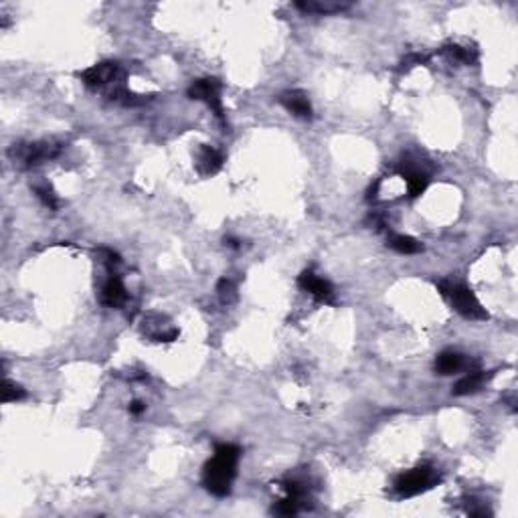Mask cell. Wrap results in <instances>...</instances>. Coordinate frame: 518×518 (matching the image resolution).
<instances>
[{"label": "cell", "mask_w": 518, "mask_h": 518, "mask_svg": "<svg viewBox=\"0 0 518 518\" xmlns=\"http://www.w3.org/2000/svg\"><path fill=\"white\" fill-rule=\"evenodd\" d=\"M225 245H229V247H233V249H237L239 247V241L237 239H225Z\"/></svg>", "instance_id": "obj_23"}, {"label": "cell", "mask_w": 518, "mask_h": 518, "mask_svg": "<svg viewBox=\"0 0 518 518\" xmlns=\"http://www.w3.org/2000/svg\"><path fill=\"white\" fill-rule=\"evenodd\" d=\"M128 409H130V413H132V415H140V413L146 411V405H144L142 401H132Z\"/></svg>", "instance_id": "obj_22"}, {"label": "cell", "mask_w": 518, "mask_h": 518, "mask_svg": "<svg viewBox=\"0 0 518 518\" xmlns=\"http://www.w3.org/2000/svg\"><path fill=\"white\" fill-rule=\"evenodd\" d=\"M122 79H124V71L113 61L98 63L81 73V81L91 89H103V87L110 89L113 84H118Z\"/></svg>", "instance_id": "obj_6"}, {"label": "cell", "mask_w": 518, "mask_h": 518, "mask_svg": "<svg viewBox=\"0 0 518 518\" xmlns=\"http://www.w3.org/2000/svg\"><path fill=\"white\" fill-rule=\"evenodd\" d=\"M63 150V144L55 140L28 142V144H14L11 148V158L14 164H21L23 169H33L45 160L57 158Z\"/></svg>", "instance_id": "obj_3"}, {"label": "cell", "mask_w": 518, "mask_h": 518, "mask_svg": "<svg viewBox=\"0 0 518 518\" xmlns=\"http://www.w3.org/2000/svg\"><path fill=\"white\" fill-rule=\"evenodd\" d=\"M217 292H219V298L223 304H231L237 300V286L235 281L229 280V278H223V280L217 283Z\"/></svg>", "instance_id": "obj_19"}, {"label": "cell", "mask_w": 518, "mask_h": 518, "mask_svg": "<svg viewBox=\"0 0 518 518\" xmlns=\"http://www.w3.org/2000/svg\"><path fill=\"white\" fill-rule=\"evenodd\" d=\"M300 508H302V502H300V500H295V498H292V496H286L283 500L278 502V506H276V512L281 514V517H292V514H295Z\"/></svg>", "instance_id": "obj_20"}, {"label": "cell", "mask_w": 518, "mask_h": 518, "mask_svg": "<svg viewBox=\"0 0 518 518\" xmlns=\"http://www.w3.org/2000/svg\"><path fill=\"white\" fill-rule=\"evenodd\" d=\"M466 359H463L460 352H454V350H446V352H441L437 359H435V373L437 375H444V377H448V375H456V373H460L466 368Z\"/></svg>", "instance_id": "obj_13"}, {"label": "cell", "mask_w": 518, "mask_h": 518, "mask_svg": "<svg viewBox=\"0 0 518 518\" xmlns=\"http://www.w3.org/2000/svg\"><path fill=\"white\" fill-rule=\"evenodd\" d=\"M444 55H448L449 59H454V61L466 63V65L476 63L474 51H470V49H466V47H460V45H448V47H444Z\"/></svg>", "instance_id": "obj_16"}, {"label": "cell", "mask_w": 518, "mask_h": 518, "mask_svg": "<svg viewBox=\"0 0 518 518\" xmlns=\"http://www.w3.org/2000/svg\"><path fill=\"white\" fill-rule=\"evenodd\" d=\"M399 174L403 176V181L407 184V195L409 198H417L425 193L427 184H429V174L421 169L417 162L405 158L401 164H399Z\"/></svg>", "instance_id": "obj_7"}, {"label": "cell", "mask_w": 518, "mask_h": 518, "mask_svg": "<svg viewBox=\"0 0 518 518\" xmlns=\"http://www.w3.org/2000/svg\"><path fill=\"white\" fill-rule=\"evenodd\" d=\"M35 195H37V198L41 201L47 209L51 210L59 209V196L55 195L53 186H49V184H37V186H35Z\"/></svg>", "instance_id": "obj_17"}, {"label": "cell", "mask_w": 518, "mask_h": 518, "mask_svg": "<svg viewBox=\"0 0 518 518\" xmlns=\"http://www.w3.org/2000/svg\"><path fill=\"white\" fill-rule=\"evenodd\" d=\"M188 98L196 99V101H205L210 112L217 116V120L225 124V108L223 99H221V81L219 79L205 77V79L193 81V85L188 87Z\"/></svg>", "instance_id": "obj_5"}, {"label": "cell", "mask_w": 518, "mask_h": 518, "mask_svg": "<svg viewBox=\"0 0 518 518\" xmlns=\"http://www.w3.org/2000/svg\"><path fill=\"white\" fill-rule=\"evenodd\" d=\"M126 300H128L126 288H124L122 280L113 274V276H110V280L103 283V288H101V302H103L108 308H118V306H122Z\"/></svg>", "instance_id": "obj_12"}, {"label": "cell", "mask_w": 518, "mask_h": 518, "mask_svg": "<svg viewBox=\"0 0 518 518\" xmlns=\"http://www.w3.org/2000/svg\"><path fill=\"white\" fill-rule=\"evenodd\" d=\"M280 103L295 118L312 120V103L304 91H286L280 96Z\"/></svg>", "instance_id": "obj_10"}, {"label": "cell", "mask_w": 518, "mask_h": 518, "mask_svg": "<svg viewBox=\"0 0 518 518\" xmlns=\"http://www.w3.org/2000/svg\"><path fill=\"white\" fill-rule=\"evenodd\" d=\"M298 283H300V288L304 292L314 295L318 302H324V304H332L334 302V290H332L330 281H326L320 276H316L312 269L302 271V276L298 278Z\"/></svg>", "instance_id": "obj_8"}, {"label": "cell", "mask_w": 518, "mask_h": 518, "mask_svg": "<svg viewBox=\"0 0 518 518\" xmlns=\"http://www.w3.org/2000/svg\"><path fill=\"white\" fill-rule=\"evenodd\" d=\"M389 247L393 252L401 253V255H415V253L423 252V245L420 241L409 237V235H391L389 237Z\"/></svg>", "instance_id": "obj_15"}, {"label": "cell", "mask_w": 518, "mask_h": 518, "mask_svg": "<svg viewBox=\"0 0 518 518\" xmlns=\"http://www.w3.org/2000/svg\"><path fill=\"white\" fill-rule=\"evenodd\" d=\"M223 167V154L213 148V146H207L203 144L198 148V154H196V170L201 176H213L215 172H219Z\"/></svg>", "instance_id": "obj_9"}, {"label": "cell", "mask_w": 518, "mask_h": 518, "mask_svg": "<svg viewBox=\"0 0 518 518\" xmlns=\"http://www.w3.org/2000/svg\"><path fill=\"white\" fill-rule=\"evenodd\" d=\"M295 9L302 13L312 14H337L350 9V2L342 0H306V2H295Z\"/></svg>", "instance_id": "obj_11"}, {"label": "cell", "mask_w": 518, "mask_h": 518, "mask_svg": "<svg viewBox=\"0 0 518 518\" xmlns=\"http://www.w3.org/2000/svg\"><path fill=\"white\" fill-rule=\"evenodd\" d=\"M435 482H437V474H435L434 468L432 466H420V468H413V470H409V472L397 478L395 490L399 496L409 498V496H417L421 492L429 490Z\"/></svg>", "instance_id": "obj_4"}, {"label": "cell", "mask_w": 518, "mask_h": 518, "mask_svg": "<svg viewBox=\"0 0 518 518\" xmlns=\"http://www.w3.org/2000/svg\"><path fill=\"white\" fill-rule=\"evenodd\" d=\"M439 292L448 298L454 310L458 314H462L463 318H468V320H488V312L482 308V304L474 295V292L470 288H466L463 283L441 281L439 283Z\"/></svg>", "instance_id": "obj_2"}, {"label": "cell", "mask_w": 518, "mask_h": 518, "mask_svg": "<svg viewBox=\"0 0 518 518\" xmlns=\"http://www.w3.org/2000/svg\"><path fill=\"white\" fill-rule=\"evenodd\" d=\"M25 397H27V391L21 385H16L13 381H9V378H4V383H2V403L21 401Z\"/></svg>", "instance_id": "obj_18"}, {"label": "cell", "mask_w": 518, "mask_h": 518, "mask_svg": "<svg viewBox=\"0 0 518 518\" xmlns=\"http://www.w3.org/2000/svg\"><path fill=\"white\" fill-rule=\"evenodd\" d=\"M484 383H486V375H484V373H480V371L468 373L466 377H462L460 381H458V383H456V387H454V395H458V397L472 395V393L480 391Z\"/></svg>", "instance_id": "obj_14"}, {"label": "cell", "mask_w": 518, "mask_h": 518, "mask_svg": "<svg viewBox=\"0 0 518 518\" xmlns=\"http://www.w3.org/2000/svg\"><path fill=\"white\" fill-rule=\"evenodd\" d=\"M427 61V57L423 55H411L407 57L405 61H403V69H409V67H415V65H421V63H425Z\"/></svg>", "instance_id": "obj_21"}, {"label": "cell", "mask_w": 518, "mask_h": 518, "mask_svg": "<svg viewBox=\"0 0 518 518\" xmlns=\"http://www.w3.org/2000/svg\"><path fill=\"white\" fill-rule=\"evenodd\" d=\"M241 448L233 444H219L215 448V458L207 462L203 470V484L215 496H227L237 474V462Z\"/></svg>", "instance_id": "obj_1"}]
</instances>
